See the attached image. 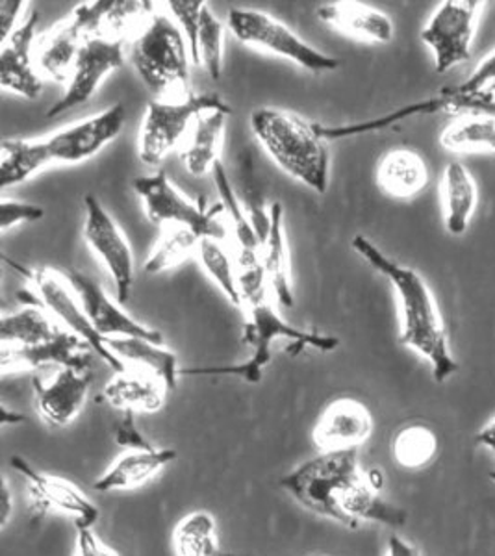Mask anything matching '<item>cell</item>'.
Segmentation results:
<instances>
[{
    "label": "cell",
    "instance_id": "obj_1",
    "mask_svg": "<svg viewBox=\"0 0 495 556\" xmlns=\"http://www.w3.org/2000/svg\"><path fill=\"white\" fill-rule=\"evenodd\" d=\"M355 253L360 254L375 271L381 273L394 286L399 301V343L429 362L432 377L436 382L452 379L458 371V362L452 351L444 316L439 301L427 285L421 273L403 266L390 258L382 249L375 245L366 236H355L351 241Z\"/></svg>",
    "mask_w": 495,
    "mask_h": 556
},
{
    "label": "cell",
    "instance_id": "obj_2",
    "mask_svg": "<svg viewBox=\"0 0 495 556\" xmlns=\"http://www.w3.org/2000/svg\"><path fill=\"white\" fill-rule=\"evenodd\" d=\"M251 130L282 172L316 193H327L330 152L316 123L288 110L261 108L251 117Z\"/></svg>",
    "mask_w": 495,
    "mask_h": 556
},
{
    "label": "cell",
    "instance_id": "obj_3",
    "mask_svg": "<svg viewBox=\"0 0 495 556\" xmlns=\"http://www.w3.org/2000/svg\"><path fill=\"white\" fill-rule=\"evenodd\" d=\"M243 312L248 317L243 327V343L251 348L248 361L230 366L186 367L180 371V377H234L248 384H258L264 369L271 364V348L277 340L290 342L288 351L293 356L303 353L306 348L316 349L319 353H330L340 345L337 336L293 327L280 317L269 301Z\"/></svg>",
    "mask_w": 495,
    "mask_h": 556
},
{
    "label": "cell",
    "instance_id": "obj_4",
    "mask_svg": "<svg viewBox=\"0 0 495 556\" xmlns=\"http://www.w3.org/2000/svg\"><path fill=\"white\" fill-rule=\"evenodd\" d=\"M130 60L145 88L160 101H178L190 91V47L169 15L154 12L134 38Z\"/></svg>",
    "mask_w": 495,
    "mask_h": 556
},
{
    "label": "cell",
    "instance_id": "obj_5",
    "mask_svg": "<svg viewBox=\"0 0 495 556\" xmlns=\"http://www.w3.org/2000/svg\"><path fill=\"white\" fill-rule=\"evenodd\" d=\"M364 471L356 451H337L319 453L308 460L301 462L297 468L280 477V488L295 503L308 513L330 519L334 523L351 529L340 501L347 488L363 479Z\"/></svg>",
    "mask_w": 495,
    "mask_h": 556
},
{
    "label": "cell",
    "instance_id": "obj_6",
    "mask_svg": "<svg viewBox=\"0 0 495 556\" xmlns=\"http://www.w3.org/2000/svg\"><path fill=\"white\" fill-rule=\"evenodd\" d=\"M132 190L140 197L149 222L162 227L190 228L199 238L227 240L230 230L227 223L221 222V204L208 206L203 197L193 203L162 169L154 175L134 178Z\"/></svg>",
    "mask_w": 495,
    "mask_h": 556
},
{
    "label": "cell",
    "instance_id": "obj_7",
    "mask_svg": "<svg viewBox=\"0 0 495 556\" xmlns=\"http://www.w3.org/2000/svg\"><path fill=\"white\" fill-rule=\"evenodd\" d=\"M227 25L230 34L240 43L284 58L314 75L337 71L342 65L338 58L325 54L306 43L305 39L271 13L254 8H232L227 15Z\"/></svg>",
    "mask_w": 495,
    "mask_h": 556
},
{
    "label": "cell",
    "instance_id": "obj_8",
    "mask_svg": "<svg viewBox=\"0 0 495 556\" xmlns=\"http://www.w3.org/2000/svg\"><path fill=\"white\" fill-rule=\"evenodd\" d=\"M232 108L217 93H190L178 101L153 99L145 108L138 136V156L145 165H158L182 141L199 115Z\"/></svg>",
    "mask_w": 495,
    "mask_h": 556
},
{
    "label": "cell",
    "instance_id": "obj_9",
    "mask_svg": "<svg viewBox=\"0 0 495 556\" xmlns=\"http://www.w3.org/2000/svg\"><path fill=\"white\" fill-rule=\"evenodd\" d=\"M112 0H91L78 4L69 17L60 21L39 36L34 45L36 70L41 78L65 83L69 80L78 52L91 38H102V23Z\"/></svg>",
    "mask_w": 495,
    "mask_h": 556
},
{
    "label": "cell",
    "instance_id": "obj_10",
    "mask_svg": "<svg viewBox=\"0 0 495 556\" xmlns=\"http://www.w3.org/2000/svg\"><path fill=\"white\" fill-rule=\"evenodd\" d=\"M10 262V260H8ZM12 264L13 269L23 273L28 282L33 285L38 295V303L43 306L47 314L54 319V321L62 327V329L69 330L78 338H82L84 342L89 343V348L93 349V353L99 354L102 361L106 362L115 374H123L127 371L128 367L119 361L109 345H106V338H102L97 332L96 327L89 321L88 314L84 311L82 303L78 299L75 290L71 288L67 278L62 273L52 271L47 267H38V269H30V267H23L20 264Z\"/></svg>",
    "mask_w": 495,
    "mask_h": 556
},
{
    "label": "cell",
    "instance_id": "obj_11",
    "mask_svg": "<svg viewBox=\"0 0 495 556\" xmlns=\"http://www.w3.org/2000/svg\"><path fill=\"white\" fill-rule=\"evenodd\" d=\"M484 7L483 0H444L421 28L419 38L431 49L440 75L470 60Z\"/></svg>",
    "mask_w": 495,
    "mask_h": 556
},
{
    "label": "cell",
    "instance_id": "obj_12",
    "mask_svg": "<svg viewBox=\"0 0 495 556\" xmlns=\"http://www.w3.org/2000/svg\"><path fill=\"white\" fill-rule=\"evenodd\" d=\"M125 119L127 115L123 104H114L97 115L60 128L47 138H39L45 164L47 167L52 164H80L84 160L93 159L123 132Z\"/></svg>",
    "mask_w": 495,
    "mask_h": 556
},
{
    "label": "cell",
    "instance_id": "obj_13",
    "mask_svg": "<svg viewBox=\"0 0 495 556\" xmlns=\"http://www.w3.org/2000/svg\"><path fill=\"white\" fill-rule=\"evenodd\" d=\"M84 240L114 280L119 303H127L136 280L132 247L128 243L127 236L123 235L122 227L96 195L84 197Z\"/></svg>",
    "mask_w": 495,
    "mask_h": 556
},
{
    "label": "cell",
    "instance_id": "obj_14",
    "mask_svg": "<svg viewBox=\"0 0 495 556\" xmlns=\"http://www.w3.org/2000/svg\"><path fill=\"white\" fill-rule=\"evenodd\" d=\"M12 466L26 481L28 497L36 513H60L73 519L75 529H93L101 518L99 506L69 479L43 473L21 456H12Z\"/></svg>",
    "mask_w": 495,
    "mask_h": 556
},
{
    "label": "cell",
    "instance_id": "obj_15",
    "mask_svg": "<svg viewBox=\"0 0 495 556\" xmlns=\"http://www.w3.org/2000/svg\"><path fill=\"white\" fill-rule=\"evenodd\" d=\"M125 64V41L122 39L91 38L78 52L64 96L60 97L47 112L49 119L82 106L96 96L106 76L122 70Z\"/></svg>",
    "mask_w": 495,
    "mask_h": 556
},
{
    "label": "cell",
    "instance_id": "obj_16",
    "mask_svg": "<svg viewBox=\"0 0 495 556\" xmlns=\"http://www.w3.org/2000/svg\"><path fill=\"white\" fill-rule=\"evenodd\" d=\"M64 275L80 299L89 321L102 338H141L149 342L164 343V336L160 330L128 316L119 304L110 299L97 280L80 271H67Z\"/></svg>",
    "mask_w": 495,
    "mask_h": 556
},
{
    "label": "cell",
    "instance_id": "obj_17",
    "mask_svg": "<svg viewBox=\"0 0 495 556\" xmlns=\"http://www.w3.org/2000/svg\"><path fill=\"white\" fill-rule=\"evenodd\" d=\"M93 384L91 371L60 367L51 380H34V405L43 424L56 429L69 427L88 403Z\"/></svg>",
    "mask_w": 495,
    "mask_h": 556
},
{
    "label": "cell",
    "instance_id": "obj_18",
    "mask_svg": "<svg viewBox=\"0 0 495 556\" xmlns=\"http://www.w3.org/2000/svg\"><path fill=\"white\" fill-rule=\"evenodd\" d=\"M93 349L82 338L69 330L60 329L51 340L28 345V348H12L2 345L0 349V374H20L34 371L47 366L73 367L80 371H89Z\"/></svg>",
    "mask_w": 495,
    "mask_h": 556
},
{
    "label": "cell",
    "instance_id": "obj_19",
    "mask_svg": "<svg viewBox=\"0 0 495 556\" xmlns=\"http://www.w3.org/2000/svg\"><path fill=\"white\" fill-rule=\"evenodd\" d=\"M373 414L363 401L340 397L332 401L312 430V440L323 453L356 451L373 434Z\"/></svg>",
    "mask_w": 495,
    "mask_h": 556
},
{
    "label": "cell",
    "instance_id": "obj_20",
    "mask_svg": "<svg viewBox=\"0 0 495 556\" xmlns=\"http://www.w3.org/2000/svg\"><path fill=\"white\" fill-rule=\"evenodd\" d=\"M38 23V12L30 10L23 25L2 43L0 51V86L30 101H36L43 91V78L34 60Z\"/></svg>",
    "mask_w": 495,
    "mask_h": 556
},
{
    "label": "cell",
    "instance_id": "obj_21",
    "mask_svg": "<svg viewBox=\"0 0 495 556\" xmlns=\"http://www.w3.org/2000/svg\"><path fill=\"white\" fill-rule=\"evenodd\" d=\"M319 20L356 41L369 45L392 43L395 38L394 20L381 8L366 2L338 0L318 8Z\"/></svg>",
    "mask_w": 495,
    "mask_h": 556
},
{
    "label": "cell",
    "instance_id": "obj_22",
    "mask_svg": "<svg viewBox=\"0 0 495 556\" xmlns=\"http://www.w3.org/2000/svg\"><path fill=\"white\" fill-rule=\"evenodd\" d=\"M177 458L178 453L173 447L154 445L151 450H127L93 482V490L99 493L138 490L153 481Z\"/></svg>",
    "mask_w": 495,
    "mask_h": 556
},
{
    "label": "cell",
    "instance_id": "obj_23",
    "mask_svg": "<svg viewBox=\"0 0 495 556\" xmlns=\"http://www.w3.org/2000/svg\"><path fill=\"white\" fill-rule=\"evenodd\" d=\"M440 203L447 235H466L479 208V186L473 173L460 160H453L444 167L440 178Z\"/></svg>",
    "mask_w": 495,
    "mask_h": 556
},
{
    "label": "cell",
    "instance_id": "obj_24",
    "mask_svg": "<svg viewBox=\"0 0 495 556\" xmlns=\"http://www.w3.org/2000/svg\"><path fill=\"white\" fill-rule=\"evenodd\" d=\"M375 180L384 195L395 201H410L427 190L431 182V172L418 151L392 149L382 154Z\"/></svg>",
    "mask_w": 495,
    "mask_h": 556
},
{
    "label": "cell",
    "instance_id": "obj_25",
    "mask_svg": "<svg viewBox=\"0 0 495 556\" xmlns=\"http://www.w3.org/2000/svg\"><path fill=\"white\" fill-rule=\"evenodd\" d=\"M167 386L154 375L128 367L123 374H115L102 388V397L119 412L134 414H156L167 401Z\"/></svg>",
    "mask_w": 495,
    "mask_h": 556
},
{
    "label": "cell",
    "instance_id": "obj_26",
    "mask_svg": "<svg viewBox=\"0 0 495 556\" xmlns=\"http://www.w3.org/2000/svg\"><path fill=\"white\" fill-rule=\"evenodd\" d=\"M106 345L125 366L154 375L167 386L169 392L177 390L182 369L177 354L165 343L149 342L141 338H106Z\"/></svg>",
    "mask_w": 495,
    "mask_h": 556
},
{
    "label": "cell",
    "instance_id": "obj_27",
    "mask_svg": "<svg viewBox=\"0 0 495 556\" xmlns=\"http://www.w3.org/2000/svg\"><path fill=\"white\" fill-rule=\"evenodd\" d=\"M269 215H271V228L262 251L267 285L269 290L274 291L275 301L280 306L292 308L295 303L292 262H290V249H288L287 232H284V208L279 201L271 203Z\"/></svg>",
    "mask_w": 495,
    "mask_h": 556
},
{
    "label": "cell",
    "instance_id": "obj_28",
    "mask_svg": "<svg viewBox=\"0 0 495 556\" xmlns=\"http://www.w3.org/2000/svg\"><path fill=\"white\" fill-rule=\"evenodd\" d=\"M345 518L350 519L351 531L363 523H379L390 529H399L407 523V513L382 497L381 490L369 482L368 473L360 481L347 488L340 501Z\"/></svg>",
    "mask_w": 495,
    "mask_h": 556
},
{
    "label": "cell",
    "instance_id": "obj_29",
    "mask_svg": "<svg viewBox=\"0 0 495 556\" xmlns=\"http://www.w3.org/2000/svg\"><path fill=\"white\" fill-rule=\"evenodd\" d=\"M230 114L232 112L212 110L199 115L195 121L190 139L180 152L182 164L193 177H204L208 173L212 175L214 165L221 160L223 136Z\"/></svg>",
    "mask_w": 495,
    "mask_h": 556
},
{
    "label": "cell",
    "instance_id": "obj_30",
    "mask_svg": "<svg viewBox=\"0 0 495 556\" xmlns=\"http://www.w3.org/2000/svg\"><path fill=\"white\" fill-rule=\"evenodd\" d=\"M440 146L452 154H495V115L464 112L440 132Z\"/></svg>",
    "mask_w": 495,
    "mask_h": 556
},
{
    "label": "cell",
    "instance_id": "obj_31",
    "mask_svg": "<svg viewBox=\"0 0 495 556\" xmlns=\"http://www.w3.org/2000/svg\"><path fill=\"white\" fill-rule=\"evenodd\" d=\"M434 114H453L455 115V106L452 99L445 96L444 91H440L439 96L429 97L426 101L414 102L407 106L394 110L390 114L375 119L363 121V123H353V125H340V127H325L316 123L319 136L325 141H337V139L355 138V136H364V134L379 132L384 128L394 127L401 121L410 119V117H421V115Z\"/></svg>",
    "mask_w": 495,
    "mask_h": 556
},
{
    "label": "cell",
    "instance_id": "obj_32",
    "mask_svg": "<svg viewBox=\"0 0 495 556\" xmlns=\"http://www.w3.org/2000/svg\"><path fill=\"white\" fill-rule=\"evenodd\" d=\"M212 178L216 182L225 223H227V227H229L230 232L234 236L236 243H238V253H262L264 245H262L261 238L254 230L253 223L249 219L248 212L243 208L240 195L236 191L234 184L230 180L223 160L214 165Z\"/></svg>",
    "mask_w": 495,
    "mask_h": 556
},
{
    "label": "cell",
    "instance_id": "obj_33",
    "mask_svg": "<svg viewBox=\"0 0 495 556\" xmlns=\"http://www.w3.org/2000/svg\"><path fill=\"white\" fill-rule=\"evenodd\" d=\"M455 106V115L464 112H488L495 115V49L483 58L462 84L442 89Z\"/></svg>",
    "mask_w": 495,
    "mask_h": 556
},
{
    "label": "cell",
    "instance_id": "obj_34",
    "mask_svg": "<svg viewBox=\"0 0 495 556\" xmlns=\"http://www.w3.org/2000/svg\"><path fill=\"white\" fill-rule=\"evenodd\" d=\"M62 329L43 306H25L21 311L7 314L0 321V343L12 348H28L51 340Z\"/></svg>",
    "mask_w": 495,
    "mask_h": 556
},
{
    "label": "cell",
    "instance_id": "obj_35",
    "mask_svg": "<svg viewBox=\"0 0 495 556\" xmlns=\"http://www.w3.org/2000/svg\"><path fill=\"white\" fill-rule=\"evenodd\" d=\"M175 556H219L217 521L208 510H193L175 525Z\"/></svg>",
    "mask_w": 495,
    "mask_h": 556
},
{
    "label": "cell",
    "instance_id": "obj_36",
    "mask_svg": "<svg viewBox=\"0 0 495 556\" xmlns=\"http://www.w3.org/2000/svg\"><path fill=\"white\" fill-rule=\"evenodd\" d=\"M38 139H4L0 149V188L17 186L43 172Z\"/></svg>",
    "mask_w": 495,
    "mask_h": 556
},
{
    "label": "cell",
    "instance_id": "obj_37",
    "mask_svg": "<svg viewBox=\"0 0 495 556\" xmlns=\"http://www.w3.org/2000/svg\"><path fill=\"white\" fill-rule=\"evenodd\" d=\"M392 455L403 469L408 471L426 469L439 455V437L429 425H405L394 437Z\"/></svg>",
    "mask_w": 495,
    "mask_h": 556
},
{
    "label": "cell",
    "instance_id": "obj_38",
    "mask_svg": "<svg viewBox=\"0 0 495 556\" xmlns=\"http://www.w3.org/2000/svg\"><path fill=\"white\" fill-rule=\"evenodd\" d=\"M201 240L203 238H199L190 228L175 227V225L164 227V232L160 236L158 243L154 245L153 253L145 260L143 269L149 275H160L182 266L186 260L198 254Z\"/></svg>",
    "mask_w": 495,
    "mask_h": 556
},
{
    "label": "cell",
    "instance_id": "obj_39",
    "mask_svg": "<svg viewBox=\"0 0 495 556\" xmlns=\"http://www.w3.org/2000/svg\"><path fill=\"white\" fill-rule=\"evenodd\" d=\"M199 264L203 271L208 275L217 288L223 291V295L234 304L236 308H243L242 295H240V286H238V267L236 260L230 256L227 247L223 241L203 238L199 243L198 254Z\"/></svg>",
    "mask_w": 495,
    "mask_h": 556
},
{
    "label": "cell",
    "instance_id": "obj_40",
    "mask_svg": "<svg viewBox=\"0 0 495 556\" xmlns=\"http://www.w3.org/2000/svg\"><path fill=\"white\" fill-rule=\"evenodd\" d=\"M199 67H203L214 80L223 75V51H225V26L217 20L208 4L199 21Z\"/></svg>",
    "mask_w": 495,
    "mask_h": 556
},
{
    "label": "cell",
    "instance_id": "obj_41",
    "mask_svg": "<svg viewBox=\"0 0 495 556\" xmlns=\"http://www.w3.org/2000/svg\"><path fill=\"white\" fill-rule=\"evenodd\" d=\"M236 267H238V286H240V295L243 301L242 311L266 303L269 285H267L262 253H238Z\"/></svg>",
    "mask_w": 495,
    "mask_h": 556
},
{
    "label": "cell",
    "instance_id": "obj_42",
    "mask_svg": "<svg viewBox=\"0 0 495 556\" xmlns=\"http://www.w3.org/2000/svg\"><path fill=\"white\" fill-rule=\"evenodd\" d=\"M242 178H240V193H242L243 208L248 212L249 219L253 223L256 235L261 238L262 245L269 235L271 228V215L269 208L266 206V199L262 195L261 186L256 184L254 178L253 162L249 159H243Z\"/></svg>",
    "mask_w": 495,
    "mask_h": 556
},
{
    "label": "cell",
    "instance_id": "obj_43",
    "mask_svg": "<svg viewBox=\"0 0 495 556\" xmlns=\"http://www.w3.org/2000/svg\"><path fill=\"white\" fill-rule=\"evenodd\" d=\"M165 7L172 13L175 23L182 28V34L190 47L191 62L199 65V21H201V13H203L206 2L204 0H167Z\"/></svg>",
    "mask_w": 495,
    "mask_h": 556
},
{
    "label": "cell",
    "instance_id": "obj_44",
    "mask_svg": "<svg viewBox=\"0 0 495 556\" xmlns=\"http://www.w3.org/2000/svg\"><path fill=\"white\" fill-rule=\"evenodd\" d=\"M45 217L43 206L34 203H25L17 199H2L0 203V232L4 235L10 228L23 225V223L41 222Z\"/></svg>",
    "mask_w": 495,
    "mask_h": 556
},
{
    "label": "cell",
    "instance_id": "obj_45",
    "mask_svg": "<svg viewBox=\"0 0 495 556\" xmlns=\"http://www.w3.org/2000/svg\"><path fill=\"white\" fill-rule=\"evenodd\" d=\"M134 412H122V419L117 421L115 427V443L127 450H151L154 443L149 442L141 430L136 427L134 421Z\"/></svg>",
    "mask_w": 495,
    "mask_h": 556
},
{
    "label": "cell",
    "instance_id": "obj_46",
    "mask_svg": "<svg viewBox=\"0 0 495 556\" xmlns=\"http://www.w3.org/2000/svg\"><path fill=\"white\" fill-rule=\"evenodd\" d=\"M25 0H2L0 2V43H4L26 20Z\"/></svg>",
    "mask_w": 495,
    "mask_h": 556
},
{
    "label": "cell",
    "instance_id": "obj_47",
    "mask_svg": "<svg viewBox=\"0 0 495 556\" xmlns=\"http://www.w3.org/2000/svg\"><path fill=\"white\" fill-rule=\"evenodd\" d=\"M75 556H122V553L106 544L93 529H77Z\"/></svg>",
    "mask_w": 495,
    "mask_h": 556
},
{
    "label": "cell",
    "instance_id": "obj_48",
    "mask_svg": "<svg viewBox=\"0 0 495 556\" xmlns=\"http://www.w3.org/2000/svg\"><path fill=\"white\" fill-rule=\"evenodd\" d=\"M386 556H421L418 547L410 544L407 538L399 534H390L386 544Z\"/></svg>",
    "mask_w": 495,
    "mask_h": 556
},
{
    "label": "cell",
    "instance_id": "obj_49",
    "mask_svg": "<svg viewBox=\"0 0 495 556\" xmlns=\"http://www.w3.org/2000/svg\"><path fill=\"white\" fill-rule=\"evenodd\" d=\"M13 514H15V493H13L10 481L7 477L2 479V518H0V525H2V531H7L8 525L12 521Z\"/></svg>",
    "mask_w": 495,
    "mask_h": 556
},
{
    "label": "cell",
    "instance_id": "obj_50",
    "mask_svg": "<svg viewBox=\"0 0 495 556\" xmlns=\"http://www.w3.org/2000/svg\"><path fill=\"white\" fill-rule=\"evenodd\" d=\"M475 440L479 445H483L484 450H488L495 456V417L477 432Z\"/></svg>",
    "mask_w": 495,
    "mask_h": 556
},
{
    "label": "cell",
    "instance_id": "obj_51",
    "mask_svg": "<svg viewBox=\"0 0 495 556\" xmlns=\"http://www.w3.org/2000/svg\"><path fill=\"white\" fill-rule=\"evenodd\" d=\"M25 421V416L20 412H12L8 406H2V427L8 425H20Z\"/></svg>",
    "mask_w": 495,
    "mask_h": 556
},
{
    "label": "cell",
    "instance_id": "obj_52",
    "mask_svg": "<svg viewBox=\"0 0 495 556\" xmlns=\"http://www.w3.org/2000/svg\"><path fill=\"white\" fill-rule=\"evenodd\" d=\"M490 479H492V481L495 482V471H492V473H490Z\"/></svg>",
    "mask_w": 495,
    "mask_h": 556
},
{
    "label": "cell",
    "instance_id": "obj_53",
    "mask_svg": "<svg viewBox=\"0 0 495 556\" xmlns=\"http://www.w3.org/2000/svg\"><path fill=\"white\" fill-rule=\"evenodd\" d=\"M319 556H325V555H319Z\"/></svg>",
    "mask_w": 495,
    "mask_h": 556
}]
</instances>
